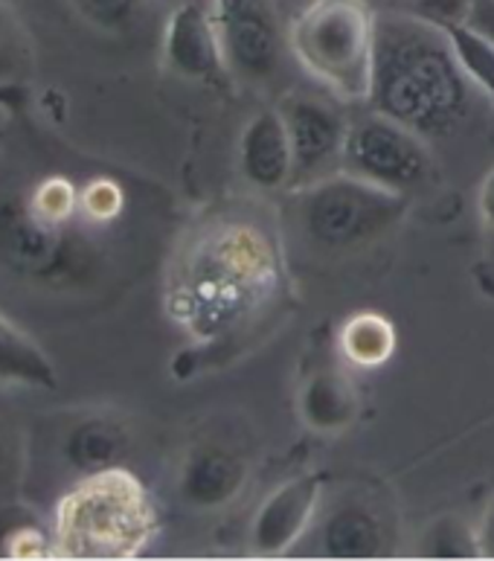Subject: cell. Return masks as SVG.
<instances>
[{"instance_id":"cell-1","label":"cell","mask_w":494,"mask_h":561,"mask_svg":"<svg viewBox=\"0 0 494 561\" xmlns=\"http://www.w3.org/2000/svg\"><path fill=\"white\" fill-rule=\"evenodd\" d=\"M283 265L274 236L244 218H212L177 248L166 311L195 341H221L277 294Z\"/></svg>"},{"instance_id":"cell-2","label":"cell","mask_w":494,"mask_h":561,"mask_svg":"<svg viewBox=\"0 0 494 561\" xmlns=\"http://www.w3.org/2000/svg\"><path fill=\"white\" fill-rule=\"evenodd\" d=\"M469 96L471 82L445 26L407 9L376 12L369 108L434 140L460 126Z\"/></svg>"},{"instance_id":"cell-3","label":"cell","mask_w":494,"mask_h":561,"mask_svg":"<svg viewBox=\"0 0 494 561\" xmlns=\"http://www.w3.org/2000/svg\"><path fill=\"white\" fill-rule=\"evenodd\" d=\"M154 536V501L126 466L79 478L53 518L56 556L65 559H135Z\"/></svg>"},{"instance_id":"cell-4","label":"cell","mask_w":494,"mask_h":561,"mask_svg":"<svg viewBox=\"0 0 494 561\" xmlns=\"http://www.w3.org/2000/svg\"><path fill=\"white\" fill-rule=\"evenodd\" d=\"M100 230L84 216L50 225L26 207L21 193L0 195V262L12 277L47 291H76L96 279Z\"/></svg>"},{"instance_id":"cell-5","label":"cell","mask_w":494,"mask_h":561,"mask_svg":"<svg viewBox=\"0 0 494 561\" xmlns=\"http://www.w3.org/2000/svg\"><path fill=\"white\" fill-rule=\"evenodd\" d=\"M300 68L344 102H367L376 9L367 0H311L288 30Z\"/></svg>"},{"instance_id":"cell-6","label":"cell","mask_w":494,"mask_h":561,"mask_svg":"<svg viewBox=\"0 0 494 561\" xmlns=\"http://www.w3.org/2000/svg\"><path fill=\"white\" fill-rule=\"evenodd\" d=\"M302 236L320 251L344 253L384 239L411 210L407 195L390 193L355 175L337 172L302 184L294 198Z\"/></svg>"},{"instance_id":"cell-7","label":"cell","mask_w":494,"mask_h":561,"mask_svg":"<svg viewBox=\"0 0 494 561\" xmlns=\"http://www.w3.org/2000/svg\"><path fill=\"white\" fill-rule=\"evenodd\" d=\"M341 172L390 193L407 195L430 178L434 158L425 137L372 111L367 117L349 123Z\"/></svg>"},{"instance_id":"cell-8","label":"cell","mask_w":494,"mask_h":561,"mask_svg":"<svg viewBox=\"0 0 494 561\" xmlns=\"http://www.w3.org/2000/svg\"><path fill=\"white\" fill-rule=\"evenodd\" d=\"M210 12L227 73L251 84L274 79L283 61V33L271 0H212Z\"/></svg>"},{"instance_id":"cell-9","label":"cell","mask_w":494,"mask_h":561,"mask_svg":"<svg viewBox=\"0 0 494 561\" xmlns=\"http://www.w3.org/2000/svg\"><path fill=\"white\" fill-rule=\"evenodd\" d=\"M291 137L294 151V184L302 186L323 178L332 163L341 169V154H344L346 131L349 123L332 102L311 96V93H291L279 105Z\"/></svg>"},{"instance_id":"cell-10","label":"cell","mask_w":494,"mask_h":561,"mask_svg":"<svg viewBox=\"0 0 494 561\" xmlns=\"http://www.w3.org/2000/svg\"><path fill=\"white\" fill-rule=\"evenodd\" d=\"M323 501V474L306 471L277 486L253 512L248 550L256 559H277L291 550L318 515Z\"/></svg>"},{"instance_id":"cell-11","label":"cell","mask_w":494,"mask_h":561,"mask_svg":"<svg viewBox=\"0 0 494 561\" xmlns=\"http://www.w3.org/2000/svg\"><path fill=\"white\" fill-rule=\"evenodd\" d=\"M163 65L186 82H216L227 73L210 7L184 0L169 12L163 26Z\"/></svg>"},{"instance_id":"cell-12","label":"cell","mask_w":494,"mask_h":561,"mask_svg":"<svg viewBox=\"0 0 494 561\" xmlns=\"http://www.w3.org/2000/svg\"><path fill=\"white\" fill-rule=\"evenodd\" d=\"M248 460L225 443H195L177 469V497L195 512L225 510L248 486Z\"/></svg>"},{"instance_id":"cell-13","label":"cell","mask_w":494,"mask_h":561,"mask_svg":"<svg viewBox=\"0 0 494 561\" xmlns=\"http://www.w3.org/2000/svg\"><path fill=\"white\" fill-rule=\"evenodd\" d=\"M239 172L256 190H283L294 184L291 137L283 111H256L239 137Z\"/></svg>"},{"instance_id":"cell-14","label":"cell","mask_w":494,"mask_h":561,"mask_svg":"<svg viewBox=\"0 0 494 561\" xmlns=\"http://www.w3.org/2000/svg\"><path fill=\"white\" fill-rule=\"evenodd\" d=\"M131 451V431L111 413H82L61 427L59 454L79 478L126 466Z\"/></svg>"},{"instance_id":"cell-15","label":"cell","mask_w":494,"mask_h":561,"mask_svg":"<svg viewBox=\"0 0 494 561\" xmlns=\"http://www.w3.org/2000/svg\"><path fill=\"white\" fill-rule=\"evenodd\" d=\"M387 524L372 503L349 497L329 512L320 527V553L329 559H378L387 553Z\"/></svg>"},{"instance_id":"cell-16","label":"cell","mask_w":494,"mask_h":561,"mask_svg":"<svg viewBox=\"0 0 494 561\" xmlns=\"http://www.w3.org/2000/svg\"><path fill=\"white\" fill-rule=\"evenodd\" d=\"M297 413L302 425L318 434H341L355 425L360 413V396L353 378H346L341 369L311 373L297 393Z\"/></svg>"},{"instance_id":"cell-17","label":"cell","mask_w":494,"mask_h":561,"mask_svg":"<svg viewBox=\"0 0 494 561\" xmlns=\"http://www.w3.org/2000/svg\"><path fill=\"white\" fill-rule=\"evenodd\" d=\"M0 385L30 387V390H53L59 385V373L50 355L3 311H0Z\"/></svg>"},{"instance_id":"cell-18","label":"cell","mask_w":494,"mask_h":561,"mask_svg":"<svg viewBox=\"0 0 494 561\" xmlns=\"http://www.w3.org/2000/svg\"><path fill=\"white\" fill-rule=\"evenodd\" d=\"M341 352L344 358L358 369H378L393 358L399 335H395L393 320L378 314V311H358L346 318L341 327Z\"/></svg>"},{"instance_id":"cell-19","label":"cell","mask_w":494,"mask_h":561,"mask_svg":"<svg viewBox=\"0 0 494 561\" xmlns=\"http://www.w3.org/2000/svg\"><path fill=\"white\" fill-rule=\"evenodd\" d=\"M33 70V42L24 24L9 9V0H0V102L15 111L24 100V76Z\"/></svg>"},{"instance_id":"cell-20","label":"cell","mask_w":494,"mask_h":561,"mask_svg":"<svg viewBox=\"0 0 494 561\" xmlns=\"http://www.w3.org/2000/svg\"><path fill=\"white\" fill-rule=\"evenodd\" d=\"M416 553L422 559H483L478 527L457 512H445V515L427 520L420 533Z\"/></svg>"},{"instance_id":"cell-21","label":"cell","mask_w":494,"mask_h":561,"mask_svg":"<svg viewBox=\"0 0 494 561\" xmlns=\"http://www.w3.org/2000/svg\"><path fill=\"white\" fill-rule=\"evenodd\" d=\"M445 33L471 88L494 105V44L471 24H445Z\"/></svg>"},{"instance_id":"cell-22","label":"cell","mask_w":494,"mask_h":561,"mask_svg":"<svg viewBox=\"0 0 494 561\" xmlns=\"http://www.w3.org/2000/svg\"><path fill=\"white\" fill-rule=\"evenodd\" d=\"M79 190L68 175L61 172H47L35 181L30 190L21 193V198L26 202V207L42 218V221H50V225H70L76 218L82 216L79 210Z\"/></svg>"},{"instance_id":"cell-23","label":"cell","mask_w":494,"mask_h":561,"mask_svg":"<svg viewBox=\"0 0 494 561\" xmlns=\"http://www.w3.org/2000/svg\"><path fill=\"white\" fill-rule=\"evenodd\" d=\"M149 0H70L84 24L108 35H123L140 24Z\"/></svg>"},{"instance_id":"cell-24","label":"cell","mask_w":494,"mask_h":561,"mask_svg":"<svg viewBox=\"0 0 494 561\" xmlns=\"http://www.w3.org/2000/svg\"><path fill=\"white\" fill-rule=\"evenodd\" d=\"M79 210L91 225H114L126 210V190L108 175L88 178L79 190Z\"/></svg>"},{"instance_id":"cell-25","label":"cell","mask_w":494,"mask_h":561,"mask_svg":"<svg viewBox=\"0 0 494 561\" xmlns=\"http://www.w3.org/2000/svg\"><path fill=\"white\" fill-rule=\"evenodd\" d=\"M26 443L21 427L7 411H0V503H9L24 483Z\"/></svg>"},{"instance_id":"cell-26","label":"cell","mask_w":494,"mask_h":561,"mask_svg":"<svg viewBox=\"0 0 494 561\" xmlns=\"http://www.w3.org/2000/svg\"><path fill=\"white\" fill-rule=\"evenodd\" d=\"M466 24L474 26L478 33H483L494 44V0H471Z\"/></svg>"},{"instance_id":"cell-27","label":"cell","mask_w":494,"mask_h":561,"mask_svg":"<svg viewBox=\"0 0 494 561\" xmlns=\"http://www.w3.org/2000/svg\"><path fill=\"white\" fill-rule=\"evenodd\" d=\"M478 538L483 559H494V494L489 497L486 506H483V515H480L478 524Z\"/></svg>"},{"instance_id":"cell-28","label":"cell","mask_w":494,"mask_h":561,"mask_svg":"<svg viewBox=\"0 0 494 561\" xmlns=\"http://www.w3.org/2000/svg\"><path fill=\"white\" fill-rule=\"evenodd\" d=\"M478 207L480 216L486 221V227L494 233V169L483 178V184H480V195H478Z\"/></svg>"},{"instance_id":"cell-29","label":"cell","mask_w":494,"mask_h":561,"mask_svg":"<svg viewBox=\"0 0 494 561\" xmlns=\"http://www.w3.org/2000/svg\"><path fill=\"white\" fill-rule=\"evenodd\" d=\"M7 114H9V108L3 105V102H0V137H3V128H7Z\"/></svg>"},{"instance_id":"cell-30","label":"cell","mask_w":494,"mask_h":561,"mask_svg":"<svg viewBox=\"0 0 494 561\" xmlns=\"http://www.w3.org/2000/svg\"><path fill=\"white\" fill-rule=\"evenodd\" d=\"M411 3H413V0H411Z\"/></svg>"}]
</instances>
